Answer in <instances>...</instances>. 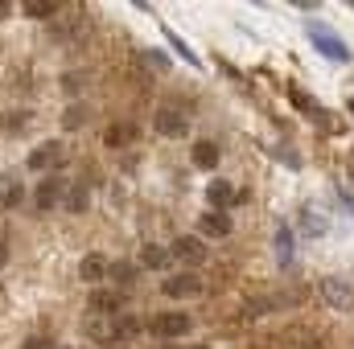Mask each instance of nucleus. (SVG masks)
<instances>
[{"label":"nucleus","instance_id":"obj_21","mask_svg":"<svg viewBox=\"0 0 354 349\" xmlns=\"http://www.w3.org/2000/svg\"><path fill=\"white\" fill-rule=\"evenodd\" d=\"M107 275H111L115 283H124V288H128V283L136 279V267H132V263H111V267H107Z\"/></svg>","mask_w":354,"mask_h":349},{"label":"nucleus","instance_id":"obj_4","mask_svg":"<svg viewBox=\"0 0 354 349\" xmlns=\"http://www.w3.org/2000/svg\"><path fill=\"white\" fill-rule=\"evenodd\" d=\"M149 333L161 337V341H174V337H185L189 333V317L185 312H161L149 321Z\"/></svg>","mask_w":354,"mask_h":349},{"label":"nucleus","instance_id":"obj_10","mask_svg":"<svg viewBox=\"0 0 354 349\" xmlns=\"http://www.w3.org/2000/svg\"><path fill=\"white\" fill-rule=\"evenodd\" d=\"M58 161H62V148H58V144H41V148L29 152V169H33V173L50 169V165H58Z\"/></svg>","mask_w":354,"mask_h":349},{"label":"nucleus","instance_id":"obj_3","mask_svg":"<svg viewBox=\"0 0 354 349\" xmlns=\"http://www.w3.org/2000/svg\"><path fill=\"white\" fill-rule=\"evenodd\" d=\"M322 300H326L330 308H338V312H351L354 308V288L346 279H338V275H326V279H322Z\"/></svg>","mask_w":354,"mask_h":349},{"label":"nucleus","instance_id":"obj_28","mask_svg":"<svg viewBox=\"0 0 354 349\" xmlns=\"http://www.w3.org/2000/svg\"><path fill=\"white\" fill-rule=\"evenodd\" d=\"M157 349H174V346H157Z\"/></svg>","mask_w":354,"mask_h":349},{"label":"nucleus","instance_id":"obj_14","mask_svg":"<svg viewBox=\"0 0 354 349\" xmlns=\"http://www.w3.org/2000/svg\"><path fill=\"white\" fill-rule=\"evenodd\" d=\"M206 197H210V206H218V210H227L231 201H235V189L218 177V181H210V189H206Z\"/></svg>","mask_w":354,"mask_h":349},{"label":"nucleus","instance_id":"obj_2","mask_svg":"<svg viewBox=\"0 0 354 349\" xmlns=\"http://www.w3.org/2000/svg\"><path fill=\"white\" fill-rule=\"evenodd\" d=\"M169 259L185 263V267H202V263L210 259V247L198 235H181V239H174V247H169Z\"/></svg>","mask_w":354,"mask_h":349},{"label":"nucleus","instance_id":"obj_24","mask_svg":"<svg viewBox=\"0 0 354 349\" xmlns=\"http://www.w3.org/2000/svg\"><path fill=\"white\" fill-rule=\"evenodd\" d=\"M21 197H25V189H21V185H12V189H8V193H4V206H17V201H21Z\"/></svg>","mask_w":354,"mask_h":349},{"label":"nucleus","instance_id":"obj_1","mask_svg":"<svg viewBox=\"0 0 354 349\" xmlns=\"http://www.w3.org/2000/svg\"><path fill=\"white\" fill-rule=\"evenodd\" d=\"M309 41H313V46H317V54H326L330 62H346V58H351V50L342 46V37H338L330 25L309 21Z\"/></svg>","mask_w":354,"mask_h":349},{"label":"nucleus","instance_id":"obj_27","mask_svg":"<svg viewBox=\"0 0 354 349\" xmlns=\"http://www.w3.org/2000/svg\"><path fill=\"white\" fill-rule=\"evenodd\" d=\"M107 349H128V346H107Z\"/></svg>","mask_w":354,"mask_h":349},{"label":"nucleus","instance_id":"obj_29","mask_svg":"<svg viewBox=\"0 0 354 349\" xmlns=\"http://www.w3.org/2000/svg\"><path fill=\"white\" fill-rule=\"evenodd\" d=\"M198 349H206V346H198Z\"/></svg>","mask_w":354,"mask_h":349},{"label":"nucleus","instance_id":"obj_11","mask_svg":"<svg viewBox=\"0 0 354 349\" xmlns=\"http://www.w3.org/2000/svg\"><path fill=\"white\" fill-rule=\"evenodd\" d=\"M87 206H91L87 181H75V185L66 189V210H71V214H87Z\"/></svg>","mask_w":354,"mask_h":349},{"label":"nucleus","instance_id":"obj_25","mask_svg":"<svg viewBox=\"0 0 354 349\" xmlns=\"http://www.w3.org/2000/svg\"><path fill=\"white\" fill-rule=\"evenodd\" d=\"M4 263H8V247H0V267H4Z\"/></svg>","mask_w":354,"mask_h":349},{"label":"nucleus","instance_id":"obj_6","mask_svg":"<svg viewBox=\"0 0 354 349\" xmlns=\"http://www.w3.org/2000/svg\"><path fill=\"white\" fill-rule=\"evenodd\" d=\"M161 288H165V296L185 300V296H198V292H202V279H198V275H189V271H181V275H169Z\"/></svg>","mask_w":354,"mask_h":349},{"label":"nucleus","instance_id":"obj_8","mask_svg":"<svg viewBox=\"0 0 354 349\" xmlns=\"http://www.w3.org/2000/svg\"><path fill=\"white\" fill-rule=\"evenodd\" d=\"M107 267H111V263L103 259V255H83L79 279H83V283H99V279H107Z\"/></svg>","mask_w":354,"mask_h":349},{"label":"nucleus","instance_id":"obj_9","mask_svg":"<svg viewBox=\"0 0 354 349\" xmlns=\"http://www.w3.org/2000/svg\"><path fill=\"white\" fill-rule=\"evenodd\" d=\"M87 308H91V312H120V308H124V296H120V292L99 288V292H91Z\"/></svg>","mask_w":354,"mask_h":349},{"label":"nucleus","instance_id":"obj_5","mask_svg":"<svg viewBox=\"0 0 354 349\" xmlns=\"http://www.w3.org/2000/svg\"><path fill=\"white\" fill-rule=\"evenodd\" d=\"M153 128H157L161 136H185V132H189V115L177 111V107H161V111L153 115Z\"/></svg>","mask_w":354,"mask_h":349},{"label":"nucleus","instance_id":"obj_15","mask_svg":"<svg viewBox=\"0 0 354 349\" xmlns=\"http://www.w3.org/2000/svg\"><path fill=\"white\" fill-rule=\"evenodd\" d=\"M62 197V181H54V177H46L41 181V189H37V210H54V201Z\"/></svg>","mask_w":354,"mask_h":349},{"label":"nucleus","instance_id":"obj_22","mask_svg":"<svg viewBox=\"0 0 354 349\" xmlns=\"http://www.w3.org/2000/svg\"><path fill=\"white\" fill-rule=\"evenodd\" d=\"M165 37H169V46H174V50L181 54V58H185V62H189V66H198V54H194V50H189V46L181 41V37H177L174 29H165Z\"/></svg>","mask_w":354,"mask_h":349},{"label":"nucleus","instance_id":"obj_16","mask_svg":"<svg viewBox=\"0 0 354 349\" xmlns=\"http://www.w3.org/2000/svg\"><path fill=\"white\" fill-rule=\"evenodd\" d=\"M140 333V321L136 317H115V325H111V341H128V337H136Z\"/></svg>","mask_w":354,"mask_h":349},{"label":"nucleus","instance_id":"obj_26","mask_svg":"<svg viewBox=\"0 0 354 349\" xmlns=\"http://www.w3.org/2000/svg\"><path fill=\"white\" fill-rule=\"evenodd\" d=\"M4 17H8V4H4V0H0V21H4Z\"/></svg>","mask_w":354,"mask_h":349},{"label":"nucleus","instance_id":"obj_17","mask_svg":"<svg viewBox=\"0 0 354 349\" xmlns=\"http://www.w3.org/2000/svg\"><path fill=\"white\" fill-rule=\"evenodd\" d=\"M21 8H25L29 17H37V21H46V17H54V12H58V4H54V0H25Z\"/></svg>","mask_w":354,"mask_h":349},{"label":"nucleus","instance_id":"obj_7","mask_svg":"<svg viewBox=\"0 0 354 349\" xmlns=\"http://www.w3.org/2000/svg\"><path fill=\"white\" fill-rule=\"evenodd\" d=\"M136 136H140V132H136V123H128V119H124V123H111V128L103 132V144H107V148H128Z\"/></svg>","mask_w":354,"mask_h":349},{"label":"nucleus","instance_id":"obj_12","mask_svg":"<svg viewBox=\"0 0 354 349\" xmlns=\"http://www.w3.org/2000/svg\"><path fill=\"white\" fill-rule=\"evenodd\" d=\"M194 165L198 169H218V144L214 140H198L194 144Z\"/></svg>","mask_w":354,"mask_h":349},{"label":"nucleus","instance_id":"obj_20","mask_svg":"<svg viewBox=\"0 0 354 349\" xmlns=\"http://www.w3.org/2000/svg\"><path fill=\"white\" fill-rule=\"evenodd\" d=\"M276 255H280V263L292 259V235H288V226H276Z\"/></svg>","mask_w":354,"mask_h":349},{"label":"nucleus","instance_id":"obj_13","mask_svg":"<svg viewBox=\"0 0 354 349\" xmlns=\"http://www.w3.org/2000/svg\"><path fill=\"white\" fill-rule=\"evenodd\" d=\"M202 235H214V239L231 235V214H227V210H218V214H202Z\"/></svg>","mask_w":354,"mask_h":349},{"label":"nucleus","instance_id":"obj_23","mask_svg":"<svg viewBox=\"0 0 354 349\" xmlns=\"http://www.w3.org/2000/svg\"><path fill=\"white\" fill-rule=\"evenodd\" d=\"M87 115H91V111H83V107H71V111H66V128H79Z\"/></svg>","mask_w":354,"mask_h":349},{"label":"nucleus","instance_id":"obj_18","mask_svg":"<svg viewBox=\"0 0 354 349\" xmlns=\"http://www.w3.org/2000/svg\"><path fill=\"white\" fill-rule=\"evenodd\" d=\"M288 99H292V103H297V107H301V111H305L309 119H317V111H322V103H313V99H309V94H305L301 87H292V90H288Z\"/></svg>","mask_w":354,"mask_h":349},{"label":"nucleus","instance_id":"obj_19","mask_svg":"<svg viewBox=\"0 0 354 349\" xmlns=\"http://www.w3.org/2000/svg\"><path fill=\"white\" fill-rule=\"evenodd\" d=\"M140 263H145V267H165V263H169V251H165V247H153V243H149V247L140 251Z\"/></svg>","mask_w":354,"mask_h":349}]
</instances>
